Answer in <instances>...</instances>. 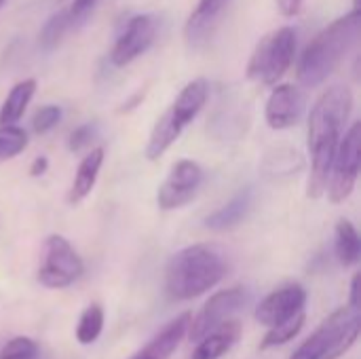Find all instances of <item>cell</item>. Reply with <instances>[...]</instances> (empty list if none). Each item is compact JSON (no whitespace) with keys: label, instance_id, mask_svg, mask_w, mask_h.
<instances>
[{"label":"cell","instance_id":"cell-1","mask_svg":"<svg viewBox=\"0 0 361 359\" xmlns=\"http://www.w3.org/2000/svg\"><path fill=\"white\" fill-rule=\"evenodd\" d=\"M351 110H353V93L347 85L328 87L311 108V116H309L311 176L307 188V195L311 199H319L326 193L332 161L343 140V131Z\"/></svg>","mask_w":361,"mask_h":359},{"label":"cell","instance_id":"cell-2","mask_svg":"<svg viewBox=\"0 0 361 359\" xmlns=\"http://www.w3.org/2000/svg\"><path fill=\"white\" fill-rule=\"evenodd\" d=\"M228 271L220 250L207 243L188 245L171 256L165 269V292L173 300H192L216 288Z\"/></svg>","mask_w":361,"mask_h":359},{"label":"cell","instance_id":"cell-3","mask_svg":"<svg viewBox=\"0 0 361 359\" xmlns=\"http://www.w3.org/2000/svg\"><path fill=\"white\" fill-rule=\"evenodd\" d=\"M360 36V11L353 6L347 15L324 28L302 51L298 59V80L305 87H319L345 59Z\"/></svg>","mask_w":361,"mask_h":359},{"label":"cell","instance_id":"cell-4","mask_svg":"<svg viewBox=\"0 0 361 359\" xmlns=\"http://www.w3.org/2000/svg\"><path fill=\"white\" fill-rule=\"evenodd\" d=\"M361 313L357 309L343 307L334 311L290 359H338L357 341Z\"/></svg>","mask_w":361,"mask_h":359},{"label":"cell","instance_id":"cell-5","mask_svg":"<svg viewBox=\"0 0 361 359\" xmlns=\"http://www.w3.org/2000/svg\"><path fill=\"white\" fill-rule=\"evenodd\" d=\"M296 32L290 25H281L269 32L260 42L254 47L250 61H247V78L262 85H277L286 72L292 68L296 57Z\"/></svg>","mask_w":361,"mask_h":359},{"label":"cell","instance_id":"cell-6","mask_svg":"<svg viewBox=\"0 0 361 359\" xmlns=\"http://www.w3.org/2000/svg\"><path fill=\"white\" fill-rule=\"evenodd\" d=\"M85 273L82 258L76 254L72 243L61 235H51L44 241L42 264L38 269V281L44 288L61 290L72 286Z\"/></svg>","mask_w":361,"mask_h":359},{"label":"cell","instance_id":"cell-7","mask_svg":"<svg viewBox=\"0 0 361 359\" xmlns=\"http://www.w3.org/2000/svg\"><path fill=\"white\" fill-rule=\"evenodd\" d=\"M361 165V123H353L351 129L343 135L338 150L332 161L328 178V199L332 203H343L351 197Z\"/></svg>","mask_w":361,"mask_h":359},{"label":"cell","instance_id":"cell-8","mask_svg":"<svg viewBox=\"0 0 361 359\" xmlns=\"http://www.w3.org/2000/svg\"><path fill=\"white\" fill-rule=\"evenodd\" d=\"M247 303H250V292L245 288H228V290L216 292L203 305L197 317L190 320L186 334L190 336V341H201L203 336H207L222 324L231 322L235 313H239Z\"/></svg>","mask_w":361,"mask_h":359},{"label":"cell","instance_id":"cell-9","mask_svg":"<svg viewBox=\"0 0 361 359\" xmlns=\"http://www.w3.org/2000/svg\"><path fill=\"white\" fill-rule=\"evenodd\" d=\"M201 184H203V169H201V165L197 161L182 159V161H178L171 167L169 176L159 186L157 203L165 212L180 209V207L188 205L195 199V195H197Z\"/></svg>","mask_w":361,"mask_h":359},{"label":"cell","instance_id":"cell-10","mask_svg":"<svg viewBox=\"0 0 361 359\" xmlns=\"http://www.w3.org/2000/svg\"><path fill=\"white\" fill-rule=\"evenodd\" d=\"M154 38H157V19L146 13L133 15L110 51L112 66L116 68L129 66L133 59H137L152 47Z\"/></svg>","mask_w":361,"mask_h":359},{"label":"cell","instance_id":"cell-11","mask_svg":"<svg viewBox=\"0 0 361 359\" xmlns=\"http://www.w3.org/2000/svg\"><path fill=\"white\" fill-rule=\"evenodd\" d=\"M307 303V290L300 284H288L275 292H271L258 307H256V322H260L267 328H275L294 315L305 311Z\"/></svg>","mask_w":361,"mask_h":359},{"label":"cell","instance_id":"cell-12","mask_svg":"<svg viewBox=\"0 0 361 359\" xmlns=\"http://www.w3.org/2000/svg\"><path fill=\"white\" fill-rule=\"evenodd\" d=\"M302 112H305V93L290 83L275 85L264 106L267 125L275 131L290 129L300 121Z\"/></svg>","mask_w":361,"mask_h":359},{"label":"cell","instance_id":"cell-13","mask_svg":"<svg viewBox=\"0 0 361 359\" xmlns=\"http://www.w3.org/2000/svg\"><path fill=\"white\" fill-rule=\"evenodd\" d=\"M209 95V85L205 78H195L190 80L173 99V104L165 110L163 118L178 131L182 133L186 129L188 123H192V118L203 110L205 102Z\"/></svg>","mask_w":361,"mask_h":359},{"label":"cell","instance_id":"cell-14","mask_svg":"<svg viewBox=\"0 0 361 359\" xmlns=\"http://www.w3.org/2000/svg\"><path fill=\"white\" fill-rule=\"evenodd\" d=\"M231 2L233 0H199L184 25L186 42L190 47H201L203 42H207L212 38L216 25L228 11Z\"/></svg>","mask_w":361,"mask_h":359},{"label":"cell","instance_id":"cell-15","mask_svg":"<svg viewBox=\"0 0 361 359\" xmlns=\"http://www.w3.org/2000/svg\"><path fill=\"white\" fill-rule=\"evenodd\" d=\"M190 320L192 317H190L188 311L178 315L173 322H169L142 351H137L131 359H169V355L178 349V345L186 336Z\"/></svg>","mask_w":361,"mask_h":359},{"label":"cell","instance_id":"cell-16","mask_svg":"<svg viewBox=\"0 0 361 359\" xmlns=\"http://www.w3.org/2000/svg\"><path fill=\"white\" fill-rule=\"evenodd\" d=\"M104 157H106V152H104L102 146L93 148L91 152H87L82 157V161L78 163L74 182L70 186V193H68V203L70 205H78L80 201H85L89 197V193L93 190V186L97 182L99 169L104 165Z\"/></svg>","mask_w":361,"mask_h":359},{"label":"cell","instance_id":"cell-17","mask_svg":"<svg viewBox=\"0 0 361 359\" xmlns=\"http://www.w3.org/2000/svg\"><path fill=\"white\" fill-rule=\"evenodd\" d=\"M239 336H241V324L237 320H231L199 341L192 359H220L235 347Z\"/></svg>","mask_w":361,"mask_h":359},{"label":"cell","instance_id":"cell-18","mask_svg":"<svg viewBox=\"0 0 361 359\" xmlns=\"http://www.w3.org/2000/svg\"><path fill=\"white\" fill-rule=\"evenodd\" d=\"M250 207H252V190L243 188L226 205H222L220 209L209 214L205 218V226L212 229V231H228V229H233V226L243 222V218L247 216Z\"/></svg>","mask_w":361,"mask_h":359},{"label":"cell","instance_id":"cell-19","mask_svg":"<svg viewBox=\"0 0 361 359\" xmlns=\"http://www.w3.org/2000/svg\"><path fill=\"white\" fill-rule=\"evenodd\" d=\"M34 93H36L34 78H23V80L15 83L0 106V125H15L23 116Z\"/></svg>","mask_w":361,"mask_h":359},{"label":"cell","instance_id":"cell-20","mask_svg":"<svg viewBox=\"0 0 361 359\" xmlns=\"http://www.w3.org/2000/svg\"><path fill=\"white\" fill-rule=\"evenodd\" d=\"M334 250H336V258L338 262L349 269L355 267L361 258V239L357 229L353 226L351 220H338L336 224V241H334Z\"/></svg>","mask_w":361,"mask_h":359},{"label":"cell","instance_id":"cell-21","mask_svg":"<svg viewBox=\"0 0 361 359\" xmlns=\"http://www.w3.org/2000/svg\"><path fill=\"white\" fill-rule=\"evenodd\" d=\"M74 21V15L70 8H59L55 11L47 21L44 25L40 28V34H38V42L44 51H51L59 44V40L63 38V34L68 32V28L72 25Z\"/></svg>","mask_w":361,"mask_h":359},{"label":"cell","instance_id":"cell-22","mask_svg":"<svg viewBox=\"0 0 361 359\" xmlns=\"http://www.w3.org/2000/svg\"><path fill=\"white\" fill-rule=\"evenodd\" d=\"M104 330V309L99 305H91L82 311L76 326V341L80 345H93Z\"/></svg>","mask_w":361,"mask_h":359},{"label":"cell","instance_id":"cell-23","mask_svg":"<svg viewBox=\"0 0 361 359\" xmlns=\"http://www.w3.org/2000/svg\"><path fill=\"white\" fill-rule=\"evenodd\" d=\"M305 322H307V315H305V311H302V313L294 315L292 320H288V322H283V324L271 328V330L267 332V336L262 339L260 349L264 351V349H273V347H279V345H286V343L294 341V339L298 336V332L302 330Z\"/></svg>","mask_w":361,"mask_h":359},{"label":"cell","instance_id":"cell-24","mask_svg":"<svg viewBox=\"0 0 361 359\" xmlns=\"http://www.w3.org/2000/svg\"><path fill=\"white\" fill-rule=\"evenodd\" d=\"M27 148V133L17 125H0V163L15 159Z\"/></svg>","mask_w":361,"mask_h":359},{"label":"cell","instance_id":"cell-25","mask_svg":"<svg viewBox=\"0 0 361 359\" xmlns=\"http://www.w3.org/2000/svg\"><path fill=\"white\" fill-rule=\"evenodd\" d=\"M38 343L27 339V336H15L11 339L2 351L0 359H38Z\"/></svg>","mask_w":361,"mask_h":359},{"label":"cell","instance_id":"cell-26","mask_svg":"<svg viewBox=\"0 0 361 359\" xmlns=\"http://www.w3.org/2000/svg\"><path fill=\"white\" fill-rule=\"evenodd\" d=\"M61 121V108L59 106H53V104H47L42 108H38L32 116V131L42 135L47 131H51L57 123Z\"/></svg>","mask_w":361,"mask_h":359},{"label":"cell","instance_id":"cell-27","mask_svg":"<svg viewBox=\"0 0 361 359\" xmlns=\"http://www.w3.org/2000/svg\"><path fill=\"white\" fill-rule=\"evenodd\" d=\"M95 133H97V127L93 123H87V125L76 127L70 133V138H68V148L72 152H82L85 148L91 146V142L95 140Z\"/></svg>","mask_w":361,"mask_h":359},{"label":"cell","instance_id":"cell-28","mask_svg":"<svg viewBox=\"0 0 361 359\" xmlns=\"http://www.w3.org/2000/svg\"><path fill=\"white\" fill-rule=\"evenodd\" d=\"M305 0H277V8L283 17H294L302 11Z\"/></svg>","mask_w":361,"mask_h":359},{"label":"cell","instance_id":"cell-29","mask_svg":"<svg viewBox=\"0 0 361 359\" xmlns=\"http://www.w3.org/2000/svg\"><path fill=\"white\" fill-rule=\"evenodd\" d=\"M360 286H361V275L355 273L353 275V281H351V294H349V307L351 309H357L361 311V298H360Z\"/></svg>","mask_w":361,"mask_h":359},{"label":"cell","instance_id":"cell-30","mask_svg":"<svg viewBox=\"0 0 361 359\" xmlns=\"http://www.w3.org/2000/svg\"><path fill=\"white\" fill-rule=\"evenodd\" d=\"M47 169H49V159L40 154V157H36V159L32 161V165H30V176H32V178H40V176L47 174Z\"/></svg>","mask_w":361,"mask_h":359},{"label":"cell","instance_id":"cell-31","mask_svg":"<svg viewBox=\"0 0 361 359\" xmlns=\"http://www.w3.org/2000/svg\"><path fill=\"white\" fill-rule=\"evenodd\" d=\"M95 2H97V0H72L70 11H72L74 19H76V17H80V15H85V13H89V11L95 6Z\"/></svg>","mask_w":361,"mask_h":359},{"label":"cell","instance_id":"cell-32","mask_svg":"<svg viewBox=\"0 0 361 359\" xmlns=\"http://www.w3.org/2000/svg\"><path fill=\"white\" fill-rule=\"evenodd\" d=\"M2 4H4V0H0V8H2Z\"/></svg>","mask_w":361,"mask_h":359}]
</instances>
